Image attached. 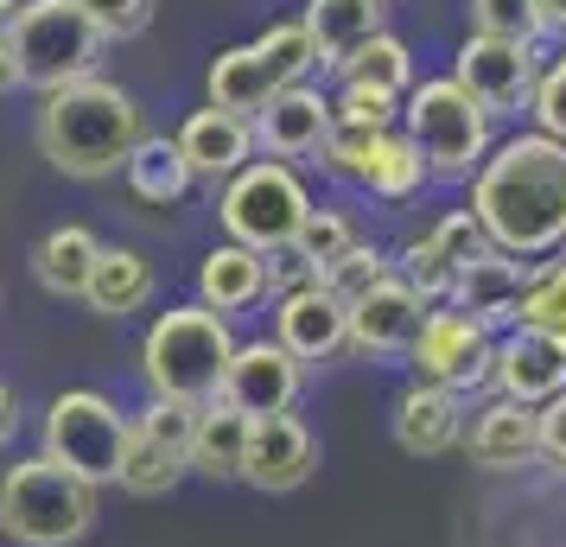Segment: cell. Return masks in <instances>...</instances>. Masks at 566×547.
<instances>
[{
  "label": "cell",
  "mask_w": 566,
  "mask_h": 547,
  "mask_svg": "<svg viewBox=\"0 0 566 547\" xmlns=\"http://www.w3.org/2000/svg\"><path fill=\"white\" fill-rule=\"evenodd\" d=\"M471 217L490 249L515 261H554L566 242V147L535 128L496 140L471 179Z\"/></svg>",
  "instance_id": "1"
},
{
  "label": "cell",
  "mask_w": 566,
  "mask_h": 547,
  "mask_svg": "<svg viewBox=\"0 0 566 547\" xmlns=\"http://www.w3.org/2000/svg\"><path fill=\"white\" fill-rule=\"evenodd\" d=\"M32 140H39V159L64 172V179H115L128 154L147 140V122H140V103H134L122 83L108 77H83L52 90L39 115H32Z\"/></svg>",
  "instance_id": "2"
},
{
  "label": "cell",
  "mask_w": 566,
  "mask_h": 547,
  "mask_svg": "<svg viewBox=\"0 0 566 547\" xmlns=\"http://www.w3.org/2000/svg\"><path fill=\"white\" fill-rule=\"evenodd\" d=\"M235 357L230 318H217L210 306H166L140 338V376L154 401H179V408H205L223 389V369Z\"/></svg>",
  "instance_id": "3"
},
{
  "label": "cell",
  "mask_w": 566,
  "mask_h": 547,
  "mask_svg": "<svg viewBox=\"0 0 566 547\" xmlns=\"http://www.w3.org/2000/svg\"><path fill=\"white\" fill-rule=\"evenodd\" d=\"M96 503L103 491H90L45 452L0 471V535L13 547H77L96 528Z\"/></svg>",
  "instance_id": "4"
},
{
  "label": "cell",
  "mask_w": 566,
  "mask_h": 547,
  "mask_svg": "<svg viewBox=\"0 0 566 547\" xmlns=\"http://www.w3.org/2000/svg\"><path fill=\"white\" fill-rule=\"evenodd\" d=\"M0 39H7V71H13V83H27L39 96H52L64 83L96 77V64H103V32L83 20L77 0H20L7 13Z\"/></svg>",
  "instance_id": "5"
},
{
  "label": "cell",
  "mask_w": 566,
  "mask_h": 547,
  "mask_svg": "<svg viewBox=\"0 0 566 547\" xmlns=\"http://www.w3.org/2000/svg\"><path fill=\"white\" fill-rule=\"evenodd\" d=\"M395 128L408 134V147L420 154L427 179H452V185L478 179V166L496 147V122L452 77L413 83L408 96H401V122Z\"/></svg>",
  "instance_id": "6"
},
{
  "label": "cell",
  "mask_w": 566,
  "mask_h": 547,
  "mask_svg": "<svg viewBox=\"0 0 566 547\" xmlns=\"http://www.w3.org/2000/svg\"><path fill=\"white\" fill-rule=\"evenodd\" d=\"M312 191L286 159H249L235 179L217 185V223L230 242L255 249V255H281L306 223Z\"/></svg>",
  "instance_id": "7"
},
{
  "label": "cell",
  "mask_w": 566,
  "mask_h": 547,
  "mask_svg": "<svg viewBox=\"0 0 566 547\" xmlns=\"http://www.w3.org/2000/svg\"><path fill=\"white\" fill-rule=\"evenodd\" d=\"M122 433H128V414L96 389H64L52 395L45 408V427H39V452L64 465L71 477H83L90 491H108L115 484V465H122Z\"/></svg>",
  "instance_id": "8"
},
{
  "label": "cell",
  "mask_w": 566,
  "mask_h": 547,
  "mask_svg": "<svg viewBox=\"0 0 566 547\" xmlns=\"http://www.w3.org/2000/svg\"><path fill=\"white\" fill-rule=\"evenodd\" d=\"M318 166L332 179L382 198V204H408L427 185V166H420V154L408 147L401 128H344V122H332L325 147H318Z\"/></svg>",
  "instance_id": "9"
},
{
  "label": "cell",
  "mask_w": 566,
  "mask_h": 547,
  "mask_svg": "<svg viewBox=\"0 0 566 547\" xmlns=\"http://www.w3.org/2000/svg\"><path fill=\"white\" fill-rule=\"evenodd\" d=\"M490 350H496V332H484L471 313L427 306L401 364H408L413 382H433V389H452L471 401V395H490Z\"/></svg>",
  "instance_id": "10"
},
{
  "label": "cell",
  "mask_w": 566,
  "mask_h": 547,
  "mask_svg": "<svg viewBox=\"0 0 566 547\" xmlns=\"http://www.w3.org/2000/svg\"><path fill=\"white\" fill-rule=\"evenodd\" d=\"M191 420H198V408H179V401H147L140 414H128L115 491H128V496L179 491L191 477Z\"/></svg>",
  "instance_id": "11"
},
{
  "label": "cell",
  "mask_w": 566,
  "mask_h": 547,
  "mask_svg": "<svg viewBox=\"0 0 566 547\" xmlns=\"http://www.w3.org/2000/svg\"><path fill=\"white\" fill-rule=\"evenodd\" d=\"M535 77H541V45H515V39H484V32H471L459 45V57H452V83L484 108L490 122L522 115L528 96H535Z\"/></svg>",
  "instance_id": "12"
},
{
  "label": "cell",
  "mask_w": 566,
  "mask_h": 547,
  "mask_svg": "<svg viewBox=\"0 0 566 547\" xmlns=\"http://www.w3.org/2000/svg\"><path fill=\"white\" fill-rule=\"evenodd\" d=\"M300 395H306V369L293 364L274 338H249V344H235L217 401L235 408L242 420H274V414H293Z\"/></svg>",
  "instance_id": "13"
},
{
  "label": "cell",
  "mask_w": 566,
  "mask_h": 547,
  "mask_svg": "<svg viewBox=\"0 0 566 547\" xmlns=\"http://www.w3.org/2000/svg\"><path fill=\"white\" fill-rule=\"evenodd\" d=\"M318 471V440L300 414H274V420H249V445H242V477L261 496H293L300 484H312Z\"/></svg>",
  "instance_id": "14"
},
{
  "label": "cell",
  "mask_w": 566,
  "mask_h": 547,
  "mask_svg": "<svg viewBox=\"0 0 566 547\" xmlns=\"http://www.w3.org/2000/svg\"><path fill=\"white\" fill-rule=\"evenodd\" d=\"M566 389V338L535 332V325H510L496 350H490V395L541 408Z\"/></svg>",
  "instance_id": "15"
},
{
  "label": "cell",
  "mask_w": 566,
  "mask_h": 547,
  "mask_svg": "<svg viewBox=\"0 0 566 547\" xmlns=\"http://www.w3.org/2000/svg\"><path fill=\"white\" fill-rule=\"evenodd\" d=\"M255 128V154L261 159H318L325 134H332V96L312 83H286L281 96H268L261 115H249Z\"/></svg>",
  "instance_id": "16"
},
{
  "label": "cell",
  "mask_w": 566,
  "mask_h": 547,
  "mask_svg": "<svg viewBox=\"0 0 566 547\" xmlns=\"http://www.w3.org/2000/svg\"><path fill=\"white\" fill-rule=\"evenodd\" d=\"M274 344L300 369H318V364H332V357L350 350V313L325 287L286 293V299H274Z\"/></svg>",
  "instance_id": "17"
},
{
  "label": "cell",
  "mask_w": 566,
  "mask_h": 547,
  "mask_svg": "<svg viewBox=\"0 0 566 547\" xmlns=\"http://www.w3.org/2000/svg\"><path fill=\"white\" fill-rule=\"evenodd\" d=\"M464 420H471V401L452 389H433V382H408V389L395 395V445L408 452V459H446V452H459L464 440Z\"/></svg>",
  "instance_id": "18"
},
{
  "label": "cell",
  "mask_w": 566,
  "mask_h": 547,
  "mask_svg": "<svg viewBox=\"0 0 566 547\" xmlns=\"http://www.w3.org/2000/svg\"><path fill=\"white\" fill-rule=\"evenodd\" d=\"M522 287H528V261L503 255V249H478V255L459 267V281H452V299H446V306L471 313L484 332H496V338H503V332L515 325Z\"/></svg>",
  "instance_id": "19"
},
{
  "label": "cell",
  "mask_w": 566,
  "mask_h": 547,
  "mask_svg": "<svg viewBox=\"0 0 566 547\" xmlns=\"http://www.w3.org/2000/svg\"><path fill=\"white\" fill-rule=\"evenodd\" d=\"M344 313H350V350H357V357H408L413 332H420V318H427V299L388 274V281H376V287L363 293L357 306H344Z\"/></svg>",
  "instance_id": "20"
},
{
  "label": "cell",
  "mask_w": 566,
  "mask_h": 547,
  "mask_svg": "<svg viewBox=\"0 0 566 547\" xmlns=\"http://www.w3.org/2000/svg\"><path fill=\"white\" fill-rule=\"evenodd\" d=\"M459 452L478 471H522L535 465V408L522 401H503V395H484L471 420H464Z\"/></svg>",
  "instance_id": "21"
},
{
  "label": "cell",
  "mask_w": 566,
  "mask_h": 547,
  "mask_svg": "<svg viewBox=\"0 0 566 547\" xmlns=\"http://www.w3.org/2000/svg\"><path fill=\"white\" fill-rule=\"evenodd\" d=\"M172 140H179V159L191 166V179H205V185L235 179L255 159V128L242 115H230V108H198Z\"/></svg>",
  "instance_id": "22"
},
{
  "label": "cell",
  "mask_w": 566,
  "mask_h": 547,
  "mask_svg": "<svg viewBox=\"0 0 566 547\" xmlns=\"http://www.w3.org/2000/svg\"><path fill=\"white\" fill-rule=\"evenodd\" d=\"M261 299H268V255L242 249V242H217L198 261V306H210L217 318L249 313Z\"/></svg>",
  "instance_id": "23"
},
{
  "label": "cell",
  "mask_w": 566,
  "mask_h": 547,
  "mask_svg": "<svg viewBox=\"0 0 566 547\" xmlns=\"http://www.w3.org/2000/svg\"><path fill=\"white\" fill-rule=\"evenodd\" d=\"M300 27H306V39H312V57H318L325 71H337L363 39L388 32V7L382 0H306Z\"/></svg>",
  "instance_id": "24"
},
{
  "label": "cell",
  "mask_w": 566,
  "mask_h": 547,
  "mask_svg": "<svg viewBox=\"0 0 566 547\" xmlns=\"http://www.w3.org/2000/svg\"><path fill=\"white\" fill-rule=\"evenodd\" d=\"M96 255H103V242L83 230V223H57L32 249V281L52 293V299H83L90 274H96Z\"/></svg>",
  "instance_id": "25"
},
{
  "label": "cell",
  "mask_w": 566,
  "mask_h": 547,
  "mask_svg": "<svg viewBox=\"0 0 566 547\" xmlns=\"http://www.w3.org/2000/svg\"><path fill=\"white\" fill-rule=\"evenodd\" d=\"M154 287H159V274H154V261L140 255V249H103L90 287H83V306H90L96 318H128V313H140V306L154 299Z\"/></svg>",
  "instance_id": "26"
},
{
  "label": "cell",
  "mask_w": 566,
  "mask_h": 547,
  "mask_svg": "<svg viewBox=\"0 0 566 547\" xmlns=\"http://www.w3.org/2000/svg\"><path fill=\"white\" fill-rule=\"evenodd\" d=\"M242 445H249V420L223 401H205L198 420H191V477L235 484L242 477Z\"/></svg>",
  "instance_id": "27"
},
{
  "label": "cell",
  "mask_w": 566,
  "mask_h": 547,
  "mask_svg": "<svg viewBox=\"0 0 566 547\" xmlns=\"http://www.w3.org/2000/svg\"><path fill=\"white\" fill-rule=\"evenodd\" d=\"M210 108H230V115H261L268 108V96H281V83L268 77V64L255 57V45H230V52H217L210 57Z\"/></svg>",
  "instance_id": "28"
},
{
  "label": "cell",
  "mask_w": 566,
  "mask_h": 547,
  "mask_svg": "<svg viewBox=\"0 0 566 547\" xmlns=\"http://www.w3.org/2000/svg\"><path fill=\"white\" fill-rule=\"evenodd\" d=\"M122 179H128V191L140 198V204H154V210H172L191 191V166L179 159V140H166V134H147L140 147L128 154V166H122Z\"/></svg>",
  "instance_id": "29"
},
{
  "label": "cell",
  "mask_w": 566,
  "mask_h": 547,
  "mask_svg": "<svg viewBox=\"0 0 566 547\" xmlns=\"http://www.w3.org/2000/svg\"><path fill=\"white\" fill-rule=\"evenodd\" d=\"M332 77L337 83H363V90H382V96H408L413 90V52L395 39V32H376V39H363L357 52L337 64Z\"/></svg>",
  "instance_id": "30"
},
{
  "label": "cell",
  "mask_w": 566,
  "mask_h": 547,
  "mask_svg": "<svg viewBox=\"0 0 566 547\" xmlns=\"http://www.w3.org/2000/svg\"><path fill=\"white\" fill-rule=\"evenodd\" d=\"M388 261H395V281H401V287H413L427 306H446V299H452L459 267L433 249V235H408V242H401Z\"/></svg>",
  "instance_id": "31"
},
{
  "label": "cell",
  "mask_w": 566,
  "mask_h": 547,
  "mask_svg": "<svg viewBox=\"0 0 566 547\" xmlns=\"http://www.w3.org/2000/svg\"><path fill=\"white\" fill-rule=\"evenodd\" d=\"M515 325H535V332H554L566 338V261H528V287H522V306H515Z\"/></svg>",
  "instance_id": "32"
},
{
  "label": "cell",
  "mask_w": 566,
  "mask_h": 547,
  "mask_svg": "<svg viewBox=\"0 0 566 547\" xmlns=\"http://www.w3.org/2000/svg\"><path fill=\"white\" fill-rule=\"evenodd\" d=\"M388 274H395L388 249H376V242H363V235H357V242H350V249H344L325 274H318V287L332 293L337 306H357L363 293L376 287V281H388Z\"/></svg>",
  "instance_id": "33"
},
{
  "label": "cell",
  "mask_w": 566,
  "mask_h": 547,
  "mask_svg": "<svg viewBox=\"0 0 566 547\" xmlns=\"http://www.w3.org/2000/svg\"><path fill=\"white\" fill-rule=\"evenodd\" d=\"M255 57L261 64H268V77L281 83H306V71L312 64H318V57H312V39H306V27H300V20H281V27H268L255 39Z\"/></svg>",
  "instance_id": "34"
},
{
  "label": "cell",
  "mask_w": 566,
  "mask_h": 547,
  "mask_svg": "<svg viewBox=\"0 0 566 547\" xmlns=\"http://www.w3.org/2000/svg\"><path fill=\"white\" fill-rule=\"evenodd\" d=\"M350 242H357V230H350V217H344V210H318V204H312L306 223H300V235H293V255L325 274V267H332Z\"/></svg>",
  "instance_id": "35"
},
{
  "label": "cell",
  "mask_w": 566,
  "mask_h": 547,
  "mask_svg": "<svg viewBox=\"0 0 566 547\" xmlns=\"http://www.w3.org/2000/svg\"><path fill=\"white\" fill-rule=\"evenodd\" d=\"M332 122H344V128H395V122H401V96L363 90V83H337Z\"/></svg>",
  "instance_id": "36"
},
{
  "label": "cell",
  "mask_w": 566,
  "mask_h": 547,
  "mask_svg": "<svg viewBox=\"0 0 566 547\" xmlns=\"http://www.w3.org/2000/svg\"><path fill=\"white\" fill-rule=\"evenodd\" d=\"M528 115H535V134H547V140H560V147H566V52L560 57H541Z\"/></svg>",
  "instance_id": "37"
},
{
  "label": "cell",
  "mask_w": 566,
  "mask_h": 547,
  "mask_svg": "<svg viewBox=\"0 0 566 547\" xmlns=\"http://www.w3.org/2000/svg\"><path fill=\"white\" fill-rule=\"evenodd\" d=\"M471 32L535 45V7H528V0H471Z\"/></svg>",
  "instance_id": "38"
},
{
  "label": "cell",
  "mask_w": 566,
  "mask_h": 547,
  "mask_svg": "<svg viewBox=\"0 0 566 547\" xmlns=\"http://www.w3.org/2000/svg\"><path fill=\"white\" fill-rule=\"evenodd\" d=\"M77 7H83V20L103 32V45L108 39H140L154 27V0H77Z\"/></svg>",
  "instance_id": "39"
},
{
  "label": "cell",
  "mask_w": 566,
  "mask_h": 547,
  "mask_svg": "<svg viewBox=\"0 0 566 547\" xmlns=\"http://www.w3.org/2000/svg\"><path fill=\"white\" fill-rule=\"evenodd\" d=\"M427 235H433V249H439L446 261H452V267H464V261L478 255V249H490V242H484V230H478V217H471V210H446V217H439V223H433Z\"/></svg>",
  "instance_id": "40"
},
{
  "label": "cell",
  "mask_w": 566,
  "mask_h": 547,
  "mask_svg": "<svg viewBox=\"0 0 566 547\" xmlns=\"http://www.w3.org/2000/svg\"><path fill=\"white\" fill-rule=\"evenodd\" d=\"M535 459L566 477V389L535 408Z\"/></svg>",
  "instance_id": "41"
},
{
  "label": "cell",
  "mask_w": 566,
  "mask_h": 547,
  "mask_svg": "<svg viewBox=\"0 0 566 547\" xmlns=\"http://www.w3.org/2000/svg\"><path fill=\"white\" fill-rule=\"evenodd\" d=\"M306 287H318V267H306L293 249L268 255V293H274V299H286V293H306Z\"/></svg>",
  "instance_id": "42"
},
{
  "label": "cell",
  "mask_w": 566,
  "mask_h": 547,
  "mask_svg": "<svg viewBox=\"0 0 566 547\" xmlns=\"http://www.w3.org/2000/svg\"><path fill=\"white\" fill-rule=\"evenodd\" d=\"M535 7V39H566V0H528Z\"/></svg>",
  "instance_id": "43"
},
{
  "label": "cell",
  "mask_w": 566,
  "mask_h": 547,
  "mask_svg": "<svg viewBox=\"0 0 566 547\" xmlns=\"http://www.w3.org/2000/svg\"><path fill=\"white\" fill-rule=\"evenodd\" d=\"M13 433H20V395L0 382V452L13 445Z\"/></svg>",
  "instance_id": "44"
},
{
  "label": "cell",
  "mask_w": 566,
  "mask_h": 547,
  "mask_svg": "<svg viewBox=\"0 0 566 547\" xmlns=\"http://www.w3.org/2000/svg\"><path fill=\"white\" fill-rule=\"evenodd\" d=\"M7 83H13V71H7V39H0V90H7Z\"/></svg>",
  "instance_id": "45"
},
{
  "label": "cell",
  "mask_w": 566,
  "mask_h": 547,
  "mask_svg": "<svg viewBox=\"0 0 566 547\" xmlns=\"http://www.w3.org/2000/svg\"><path fill=\"white\" fill-rule=\"evenodd\" d=\"M13 7H20V0H0V27H7V13H13Z\"/></svg>",
  "instance_id": "46"
},
{
  "label": "cell",
  "mask_w": 566,
  "mask_h": 547,
  "mask_svg": "<svg viewBox=\"0 0 566 547\" xmlns=\"http://www.w3.org/2000/svg\"><path fill=\"white\" fill-rule=\"evenodd\" d=\"M560 261H566V242H560Z\"/></svg>",
  "instance_id": "47"
}]
</instances>
